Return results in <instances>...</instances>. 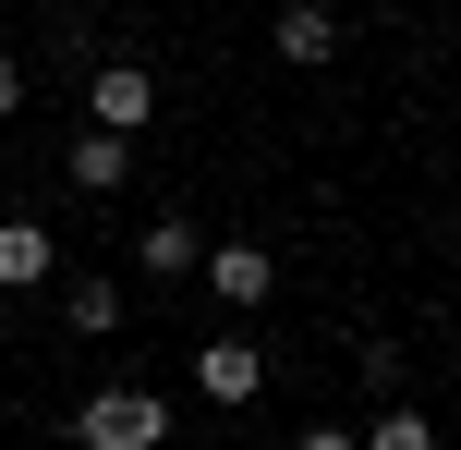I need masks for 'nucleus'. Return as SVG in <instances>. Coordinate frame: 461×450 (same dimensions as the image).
<instances>
[{"label":"nucleus","mask_w":461,"mask_h":450,"mask_svg":"<svg viewBox=\"0 0 461 450\" xmlns=\"http://www.w3.org/2000/svg\"><path fill=\"white\" fill-rule=\"evenodd\" d=\"M134 268H146V280H194V268H207L194 219H146V232H134Z\"/></svg>","instance_id":"9"},{"label":"nucleus","mask_w":461,"mask_h":450,"mask_svg":"<svg viewBox=\"0 0 461 450\" xmlns=\"http://www.w3.org/2000/svg\"><path fill=\"white\" fill-rule=\"evenodd\" d=\"M61 280V243H49V219H0V292H49Z\"/></svg>","instance_id":"6"},{"label":"nucleus","mask_w":461,"mask_h":450,"mask_svg":"<svg viewBox=\"0 0 461 450\" xmlns=\"http://www.w3.org/2000/svg\"><path fill=\"white\" fill-rule=\"evenodd\" d=\"M365 438H376V450H438V414H413V402H376V414H365Z\"/></svg>","instance_id":"10"},{"label":"nucleus","mask_w":461,"mask_h":450,"mask_svg":"<svg viewBox=\"0 0 461 450\" xmlns=\"http://www.w3.org/2000/svg\"><path fill=\"white\" fill-rule=\"evenodd\" d=\"M13 110H24V61L0 49V122H13Z\"/></svg>","instance_id":"11"},{"label":"nucleus","mask_w":461,"mask_h":450,"mask_svg":"<svg viewBox=\"0 0 461 450\" xmlns=\"http://www.w3.org/2000/svg\"><path fill=\"white\" fill-rule=\"evenodd\" d=\"M122 317H134V292H122L110 268H73V280H61V329H86V341H110Z\"/></svg>","instance_id":"8"},{"label":"nucleus","mask_w":461,"mask_h":450,"mask_svg":"<svg viewBox=\"0 0 461 450\" xmlns=\"http://www.w3.org/2000/svg\"><path fill=\"white\" fill-rule=\"evenodd\" d=\"M86 122L146 134V122H158V73H146V61H97V73H86Z\"/></svg>","instance_id":"3"},{"label":"nucleus","mask_w":461,"mask_h":450,"mask_svg":"<svg viewBox=\"0 0 461 450\" xmlns=\"http://www.w3.org/2000/svg\"><path fill=\"white\" fill-rule=\"evenodd\" d=\"M73 438H86V450H158V438H170V402H158V390H134V378H110V390H86Z\"/></svg>","instance_id":"1"},{"label":"nucleus","mask_w":461,"mask_h":450,"mask_svg":"<svg viewBox=\"0 0 461 450\" xmlns=\"http://www.w3.org/2000/svg\"><path fill=\"white\" fill-rule=\"evenodd\" d=\"M61 170H73V195H122V183H134V134H110V122H86Z\"/></svg>","instance_id":"7"},{"label":"nucleus","mask_w":461,"mask_h":450,"mask_svg":"<svg viewBox=\"0 0 461 450\" xmlns=\"http://www.w3.org/2000/svg\"><path fill=\"white\" fill-rule=\"evenodd\" d=\"M194 280H207L230 317H255V305L279 292V256H267V243H207V268H194Z\"/></svg>","instance_id":"4"},{"label":"nucleus","mask_w":461,"mask_h":450,"mask_svg":"<svg viewBox=\"0 0 461 450\" xmlns=\"http://www.w3.org/2000/svg\"><path fill=\"white\" fill-rule=\"evenodd\" d=\"M255 390H267V354H255L243 329H219V341H194V402H219V414H243Z\"/></svg>","instance_id":"2"},{"label":"nucleus","mask_w":461,"mask_h":450,"mask_svg":"<svg viewBox=\"0 0 461 450\" xmlns=\"http://www.w3.org/2000/svg\"><path fill=\"white\" fill-rule=\"evenodd\" d=\"M267 49H279L292 73H328V61H340V13H328V0H279Z\"/></svg>","instance_id":"5"},{"label":"nucleus","mask_w":461,"mask_h":450,"mask_svg":"<svg viewBox=\"0 0 461 450\" xmlns=\"http://www.w3.org/2000/svg\"><path fill=\"white\" fill-rule=\"evenodd\" d=\"M449 110H461V86H449Z\"/></svg>","instance_id":"12"},{"label":"nucleus","mask_w":461,"mask_h":450,"mask_svg":"<svg viewBox=\"0 0 461 450\" xmlns=\"http://www.w3.org/2000/svg\"><path fill=\"white\" fill-rule=\"evenodd\" d=\"M449 365H461V354H449Z\"/></svg>","instance_id":"13"}]
</instances>
